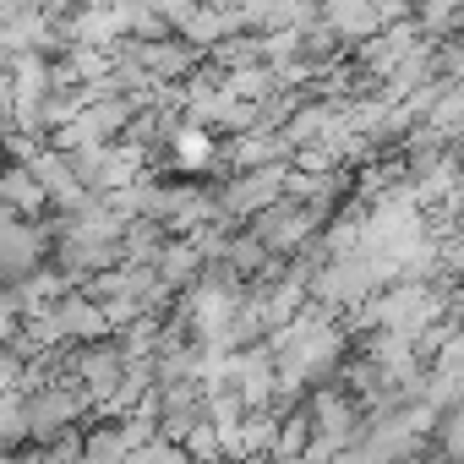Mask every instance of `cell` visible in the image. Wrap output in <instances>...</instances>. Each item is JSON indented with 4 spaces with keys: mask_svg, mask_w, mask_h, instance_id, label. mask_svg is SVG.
Listing matches in <instances>:
<instances>
[{
    "mask_svg": "<svg viewBox=\"0 0 464 464\" xmlns=\"http://www.w3.org/2000/svg\"><path fill=\"white\" fill-rule=\"evenodd\" d=\"M88 410H93V404H88V393H82V388H77V377H66V372L44 377L39 388H23L28 442H50V437H61V431H72Z\"/></svg>",
    "mask_w": 464,
    "mask_h": 464,
    "instance_id": "obj_1",
    "label": "cell"
},
{
    "mask_svg": "<svg viewBox=\"0 0 464 464\" xmlns=\"http://www.w3.org/2000/svg\"><path fill=\"white\" fill-rule=\"evenodd\" d=\"M328 218L312 208V202H301V197H279V202H268V208H257L252 218H246V236L263 246V252H274V257H290V252H301L317 229H323Z\"/></svg>",
    "mask_w": 464,
    "mask_h": 464,
    "instance_id": "obj_2",
    "label": "cell"
},
{
    "mask_svg": "<svg viewBox=\"0 0 464 464\" xmlns=\"http://www.w3.org/2000/svg\"><path fill=\"white\" fill-rule=\"evenodd\" d=\"M0 202L6 208H17V213H28V218H39L50 202H44V191H39V180L28 175V164L23 159H6L0 164Z\"/></svg>",
    "mask_w": 464,
    "mask_h": 464,
    "instance_id": "obj_3",
    "label": "cell"
},
{
    "mask_svg": "<svg viewBox=\"0 0 464 464\" xmlns=\"http://www.w3.org/2000/svg\"><path fill=\"white\" fill-rule=\"evenodd\" d=\"M82 464H131V437H126L121 415L115 420H99L82 437Z\"/></svg>",
    "mask_w": 464,
    "mask_h": 464,
    "instance_id": "obj_4",
    "label": "cell"
},
{
    "mask_svg": "<svg viewBox=\"0 0 464 464\" xmlns=\"http://www.w3.org/2000/svg\"><path fill=\"white\" fill-rule=\"evenodd\" d=\"M131 464H191V459L175 437H148V442L131 448Z\"/></svg>",
    "mask_w": 464,
    "mask_h": 464,
    "instance_id": "obj_5",
    "label": "cell"
},
{
    "mask_svg": "<svg viewBox=\"0 0 464 464\" xmlns=\"http://www.w3.org/2000/svg\"><path fill=\"white\" fill-rule=\"evenodd\" d=\"M202 6H218V12H229V6H241V0H202Z\"/></svg>",
    "mask_w": 464,
    "mask_h": 464,
    "instance_id": "obj_6",
    "label": "cell"
},
{
    "mask_svg": "<svg viewBox=\"0 0 464 464\" xmlns=\"http://www.w3.org/2000/svg\"><path fill=\"white\" fill-rule=\"evenodd\" d=\"M0 464H17V448H0Z\"/></svg>",
    "mask_w": 464,
    "mask_h": 464,
    "instance_id": "obj_7",
    "label": "cell"
}]
</instances>
